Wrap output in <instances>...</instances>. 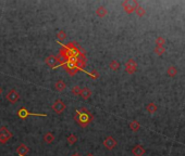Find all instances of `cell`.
Returning a JSON list of instances; mask_svg holds the SVG:
<instances>
[{"label": "cell", "instance_id": "3957f363", "mask_svg": "<svg viewBox=\"0 0 185 156\" xmlns=\"http://www.w3.org/2000/svg\"><path fill=\"white\" fill-rule=\"evenodd\" d=\"M61 66L63 67L64 69L67 71V73L71 76H74L75 74L78 73V71H80V69L76 67V65H75V63L71 62V61H65Z\"/></svg>", "mask_w": 185, "mask_h": 156}, {"label": "cell", "instance_id": "603a6c76", "mask_svg": "<svg viewBox=\"0 0 185 156\" xmlns=\"http://www.w3.org/2000/svg\"><path fill=\"white\" fill-rule=\"evenodd\" d=\"M146 110H147L149 113H155V111L157 110V107L155 106V104H153V103H150V104H148V105H147Z\"/></svg>", "mask_w": 185, "mask_h": 156}, {"label": "cell", "instance_id": "e0dca14e", "mask_svg": "<svg viewBox=\"0 0 185 156\" xmlns=\"http://www.w3.org/2000/svg\"><path fill=\"white\" fill-rule=\"evenodd\" d=\"M109 68L112 69V71H118V69L120 68V63L118 62V61H116V60H113V61H111L110 64H109Z\"/></svg>", "mask_w": 185, "mask_h": 156}, {"label": "cell", "instance_id": "7402d4cb", "mask_svg": "<svg viewBox=\"0 0 185 156\" xmlns=\"http://www.w3.org/2000/svg\"><path fill=\"white\" fill-rule=\"evenodd\" d=\"M81 87L80 86H74L72 88V93L74 94V95H80V93H81Z\"/></svg>", "mask_w": 185, "mask_h": 156}, {"label": "cell", "instance_id": "9c48e42d", "mask_svg": "<svg viewBox=\"0 0 185 156\" xmlns=\"http://www.w3.org/2000/svg\"><path fill=\"white\" fill-rule=\"evenodd\" d=\"M102 144H104V146L106 147L107 150L111 151V150H113L114 147L117 146V141H116V139L112 138V137H107V138L104 140Z\"/></svg>", "mask_w": 185, "mask_h": 156}, {"label": "cell", "instance_id": "4316f807", "mask_svg": "<svg viewBox=\"0 0 185 156\" xmlns=\"http://www.w3.org/2000/svg\"><path fill=\"white\" fill-rule=\"evenodd\" d=\"M87 156H93V155H91V154H88V155H87Z\"/></svg>", "mask_w": 185, "mask_h": 156}, {"label": "cell", "instance_id": "ba28073f", "mask_svg": "<svg viewBox=\"0 0 185 156\" xmlns=\"http://www.w3.org/2000/svg\"><path fill=\"white\" fill-rule=\"evenodd\" d=\"M6 99H7L8 102L15 103V102H18L19 99H20V93H19L15 89H11L8 91V93L6 95Z\"/></svg>", "mask_w": 185, "mask_h": 156}, {"label": "cell", "instance_id": "5bb4252c", "mask_svg": "<svg viewBox=\"0 0 185 156\" xmlns=\"http://www.w3.org/2000/svg\"><path fill=\"white\" fill-rule=\"evenodd\" d=\"M65 88H67V84L64 82L63 80H58L56 84H54V89L57 90V91H59V92H62V91H64L65 90Z\"/></svg>", "mask_w": 185, "mask_h": 156}, {"label": "cell", "instance_id": "44dd1931", "mask_svg": "<svg viewBox=\"0 0 185 156\" xmlns=\"http://www.w3.org/2000/svg\"><path fill=\"white\" fill-rule=\"evenodd\" d=\"M87 74H88V75L91 77V79H94V80H96V79L99 78V73L96 71V69H93L90 73H87Z\"/></svg>", "mask_w": 185, "mask_h": 156}, {"label": "cell", "instance_id": "d6986e66", "mask_svg": "<svg viewBox=\"0 0 185 156\" xmlns=\"http://www.w3.org/2000/svg\"><path fill=\"white\" fill-rule=\"evenodd\" d=\"M57 38H58L60 41H63L65 38H67V33L63 31V29H60V31L57 33Z\"/></svg>", "mask_w": 185, "mask_h": 156}, {"label": "cell", "instance_id": "ac0fdd59", "mask_svg": "<svg viewBox=\"0 0 185 156\" xmlns=\"http://www.w3.org/2000/svg\"><path fill=\"white\" fill-rule=\"evenodd\" d=\"M67 140H68V143L70 145H73L77 142V136L76 134H70Z\"/></svg>", "mask_w": 185, "mask_h": 156}, {"label": "cell", "instance_id": "cb8c5ba5", "mask_svg": "<svg viewBox=\"0 0 185 156\" xmlns=\"http://www.w3.org/2000/svg\"><path fill=\"white\" fill-rule=\"evenodd\" d=\"M136 13H137V15H140V16H143L145 14V10L142 8V7H137V9L135 10Z\"/></svg>", "mask_w": 185, "mask_h": 156}, {"label": "cell", "instance_id": "277c9868", "mask_svg": "<svg viewBox=\"0 0 185 156\" xmlns=\"http://www.w3.org/2000/svg\"><path fill=\"white\" fill-rule=\"evenodd\" d=\"M122 7H123V9H124V11H125L127 13L130 14L137 9L138 3L136 2L135 0H127V1H124V2L122 3Z\"/></svg>", "mask_w": 185, "mask_h": 156}, {"label": "cell", "instance_id": "8fae6325", "mask_svg": "<svg viewBox=\"0 0 185 156\" xmlns=\"http://www.w3.org/2000/svg\"><path fill=\"white\" fill-rule=\"evenodd\" d=\"M30 153V149L27 145H25L24 143L20 144L18 147H17V154L20 156H26L27 154Z\"/></svg>", "mask_w": 185, "mask_h": 156}, {"label": "cell", "instance_id": "52a82bcc", "mask_svg": "<svg viewBox=\"0 0 185 156\" xmlns=\"http://www.w3.org/2000/svg\"><path fill=\"white\" fill-rule=\"evenodd\" d=\"M45 63L52 69H56L57 67L60 65V62H59V58L56 57V55H49L47 57L45 60Z\"/></svg>", "mask_w": 185, "mask_h": 156}, {"label": "cell", "instance_id": "2e32d148", "mask_svg": "<svg viewBox=\"0 0 185 156\" xmlns=\"http://www.w3.org/2000/svg\"><path fill=\"white\" fill-rule=\"evenodd\" d=\"M44 142L47 143V144H51V143L54 141V136L51 132H47V134H44Z\"/></svg>", "mask_w": 185, "mask_h": 156}, {"label": "cell", "instance_id": "5b68a950", "mask_svg": "<svg viewBox=\"0 0 185 156\" xmlns=\"http://www.w3.org/2000/svg\"><path fill=\"white\" fill-rule=\"evenodd\" d=\"M65 108H67L65 103H64L62 100H60V99L56 100L54 102V104H52V106H51V110H52L56 114H62Z\"/></svg>", "mask_w": 185, "mask_h": 156}, {"label": "cell", "instance_id": "484cf974", "mask_svg": "<svg viewBox=\"0 0 185 156\" xmlns=\"http://www.w3.org/2000/svg\"><path fill=\"white\" fill-rule=\"evenodd\" d=\"M1 93H2V90H1V88H0V95H1Z\"/></svg>", "mask_w": 185, "mask_h": 156}, {"label": "cell", "instance_id": "7a4b0ae2", "mask_svg": "<svg viewBox=\"0 0 185 156\" xmlns=\"http://www.w3.org/2000/svg\"><path fill=\"white\" fill-rule=\"evenodd\" d=\"M13 137L12 132L8 129V127H1L0 128V143L1 144H6L9 142V140Z\"/></svg>", "mask_w": 185, "mask_h": 156}, {"label": "cell", "instance_id": "d4e9b609", "mask_svg": "<svg viewBox=\"0 0 185 156\" xmlns=\"http://www.w3.org/2000/svg\"><path fill=\"white\" fill-rule=\"evenodd\" d=\"M72 156H81V154H78V153H75V154H73Z\"/></svg>", "mask_w": 185, "mask_h": 156}, {"label": "cell", "instance_id": "7c38bea8", "mask_svg": "<svg viewBox=\"0 0 185 156\" xmlns=\"http://www.w3.org/2000/svg\"><path fill=\"white\" fill-rule=\"evenodd\" d=\"M91 94H93V92H91V90H89L88 88H83V89L81 90V93H80V95H81V98L83 99V100H88V99L91 97Z\"/></svg>", "mask_w": 185, "mask_h": 156}, {"label": "cell", "instance_id": "9a60e30c", "mask_svg": "<svg viewBox=\"0 0 185 156\" xmlns=\"http://www.w3.org/2000/svg\"><path fill=\"white\" fill-rule=\"evenodd\" d=\"M108 14V11H107V9L105 8V7H98L97 8V10H96V15L98 16V18H105L106 15Z\"/></svg>", "mask_w": 185, "mask_h": 156}, {"label": "cell", "instance_id": "30bf717a", "mask_svg": "<svg viewBox=\"0 0 185 156\" xmlns=\"http://www.w3.org/2000/svg\"><path fill=\"white\" fill-rule=\"evenodd\" d=\"M136 68H137L136 62L134 60H132V59L131 60H129L127 62V64H125V69H127V72L129 74H133V73L136 71Z\"/></svg>", "mask_w": 185, "mask_h": 156}, {"label": "cell", "instance_id": "6da1fadb", "mask_svg": "<svg viewBox=\"0 0 185 156\" xmlns=\"http://www.w3.org/2000/svg\"><path fill=\"white\" fill-rule=\"evenodd\" d=\"M94 119V116L90 113L86 107H82L80 110L75 111L74 114V121L76 123L78 126H81L83 128H85L89 125L90 123Z\"/></svg>", "mask_w": 185, "mask_h": 156}, {"label": "cell", "instance_id": "ffe728a7", "mask_svg": "<svg viewBox=\"0 0 185 156\" xmlns=\"http://www.w3.org/2000/svg\"><path fill=\"white\" fill-rule=\"evenodd\" d=\"M130 128H131L133 131H137V130L140 129V124H138L136 121H131V124H130Z\"/></svg>", "mask_w": 185, "mask_h": 156}, {"label": "cell", "instance_id": "4fadbf2b", "mask_svg": "<svg viewBox=\"0 0 185 156\" xmlns=\"http://www.w3.org/2000/svg\"><path fill=\"white\" fill-rule=\"evenodd\" d=\"M132 153H133V155L134 156H143L145 153V150L142 145H136V146L133 147Z\"/></svg>", "mask_w": 185, "mask_h": 156}, {"label": "cell", "instance_id": "8992f818", "mask_svg": "<svg viewBox=\"0 0 185 156\" xmlns=\"http://www.w3.org/2000/svg\"><path fill=\"white\" fill-rule=\"evenodd\" d=\"M18 116L21 119H25L28 116H41V117H47L46 114H39V113H30L25 107H22L18 111Z\"/></svg>", "mask_w": 185, "mask_h": 156}]
</instances>
